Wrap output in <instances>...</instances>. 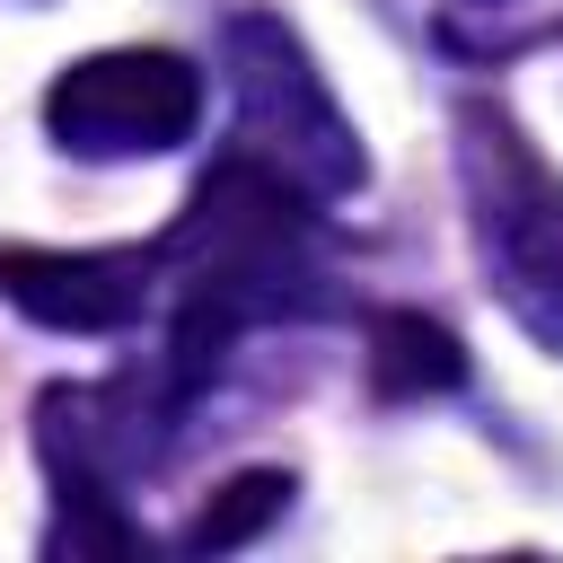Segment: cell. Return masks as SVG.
I'll list each match as a JSON object with an SVG mask.
<instances>
[{"label":"cell","instance_id":"cell-1","mask_svg":"<svg viewBox=\"0 0 563 563\" xmlns=\"http://www.w3.org/2000/svg\"><path fill=\"white\" fill-rule=\"evenodd\" d=\"M317 211L290 176H273L264 158L229 150L211 158V176L185 194V211L150 238L158 273H167V343L158 369L185 405H202V387L229 369L238 334L255 325H299L334 308V273L317 255Z\"/></svg>","mask_w":563,"mask_h":563},{"label":"cell","instance_id":"cell-2","mask_svg":"<svg viewBox=\"0 0 563 563\" xmlns=\"http://www.w3.org/2000/svg\"><path fill=\"white\" fill-rule=\"evenodd\" d=\"M185 413L194 405L167 387L158 361L114 378H53L35 396V466L53 484L44 554H150L123 493H141V475L167 466Z\"/></svg>","mask_w":563,"mask_h":563},{"label":"cell","instance_id":"cell-3","mask_svg":"<svg viewBox=\"0 0 563 563\" xmlns=\"http://www.w3.org/2000/svg\"><path fill=\"white\" fill-rule=\"evenodd\" d=\"M220 79H229V123L246 158H264L273 176H290L308 202H352L369 185V150L361 123L343 114V97L325 88L317 53L299 44L290 18L273 9H238L220 26Z\"/></svg>","mask_w":563,"mask_h":563},{"label":"cell","instance_id":"cell-4","mask_svg":"<svg viewBox=\"0 0 563 563\" xmlns=\"http://www.w3.org/2000/svg\"><path fill=\"white\" fill-rule=\"evenodd\" d=\"M457 185L493 299L510 308L519 334L563 352V176L493 97L457 106Z\"/></svg>","mask_w":563,"mask_h":563},{"label":"cell","instance_id":"cell-5","mask_svg":"<svg viewBox=\"0 0 563 563\" xmlns=\"http://www.w3.org/2000/svg\"><path fill=\"white\" fill-rule=\"evenodd\" d=\"M202 123V70L167 44H106L53 70L44 132L70 158H158Z\"/></svg>","mask_w":563,"mask_h":563},{"label":"cell","instance_id":"cell-6","mask_svg":"<svg viewBox=\"0 0 563 563\" xmlns=\"http://www.w3.org/2000/svg\"><path fill=\"white\" fill-rule=\"evenodd\" d=\"M0 299L44 334H132L167 308L158 246H0Z\"/></svg>","mask_w":563,"mask_h":563},{"label":"cell","instance_id":"cell-7","mask_svg":"<svg viewBox=\"0 0 563 563\" xmlns=\"http://www.w3.org/2000/svg\"><path fill=\"white\" fill-rule=\"evenodd\" d=\"M369 387L387 405L449 396V387H466V343L422 308H387V317H369Z\"/></svg>","mask_w":563,"mask_h":563},{"label":"cell","instance_id":"cell-8","mask_svg":"<svg viewBox=\"0 0 563 563\" xmlns=\"http://www.w3.org/2000/svg\"><path fill=\"white\" fill-rule=\"evenodd\" d=\"M282 510H290V466H246V475H229V484L194 510V528H185L176 545H185V554H229V545L264 537Z\"/></svg>","mask_w":563,"mask_h":563},{"label":"cell","instance_id":"cell-9","mask_svg":"<svg viewBox=\"0 0 563 563\" xmlns=\"http://www.w3.org/2000/svg\"><path fill=\"white\" fill-rule=\"evenodd\" d=\"M484 9H501V0H484Z\"/></svg>","mask_w":563,"mask_h":563}]
</instances>
